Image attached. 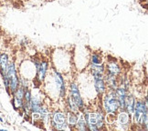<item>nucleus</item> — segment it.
I'll list each match as a JSON object with an SVG mask.
<instances>
[{
	"mask_svg": "<svg viewBox=\"0 0 148 131\" xmlns=\"http://www.w3.org/2000/svg\"><path fill=\"white\" fill-rule=\"evenodd\" d=\"M133 125L140 127L142 129H147L148 124V107H147V96L145 99H136L134 109L132 114Z\"/></svg>",
	"mask_w": 148,
	"mask_h": 131,
	"instance_id": "1",
	"label": "nucleus"
},
{
	"mask_svg": "<svg viewBox=\"0 0 148 131\" xmlns=\"http://www.w3.org/2000/svg\"><path fill=\"white\" fill-rule=\"evenodd\" d=\"M101 98V107L105 114H116L118 111H120L115 90L107 89Z\"/></svg>",
	"mask_w": 148,
	"mask_h": 131,
	"instance_id": "2",
	"label": "nucleus"
},
{
	"mask_svg": "<svg viewBox=\"0 0 148 131\" xmlns=\"http://www.w3.org/2000/svg\"><path fill=\"white\" fill-rule=\"evenodd\" d=\"M5 75L8 77V83H9V91L10 96L14 91L18 89L19 87L20 82V75L18 74V71L16 69V66L15 61H9L8 65L7 70H5Z\"/></svg>",
	"mask_w": 148,
	"mask_h": 131,
	"instance_id": "3",
	"label": "nucleus"
},
{
	"mask_svg": "<svg viewBox=\"0 0 148 131\" xmlns=\"http://www.w3.org/2000/svg\"><path fill=\"white\" fill-rule=\"evenodd\" d=\"M32 64L34 65L36 71V79L39 83H43L48 76L49 68V63L48 60L45 59H38L34 58L31 59Z\"/></svg>",
	"mask_w": 148,
	"mask_h": 131,
	"instance_id": "4",
	"label": "nucleus"
},
{
	"mask_svg": "<svg viewBox=\"0 0 148 131\" xmlns=\"http://www.w3.org/2000/svg\"><path fill=\"white\" fill-rule=\"evenodd\" d=\"M50 126L55 130H67V115L60 110H55L50 116Z\"/></svg>",
	"mask_w": 148,
	"mask_h": 131,
	"instance_id": "5",
	"label": "nucleus"
},
{
	"mask_svg": "<svg viewBox=\"0 0 148 131\" xmlns=\"http://www.w3.org/2000/svg\"><path fill=\"white\" fill-rule=\"evenodd\" d=\"M51 75H52L55 88L58 91L59 96L60 98H65L67 96V85L62 73L60 72L58 69H56V68H52Z\"/></svg>",
	"mask_w": 148,
	"mask_h": 131,
	"instance_id": "6",
	"label": "nucleus"
},
{
	"mask_svg": "<svg viewBox=\"0 0 148 131\" xmlns=\"http://www.w3.org/2000/svg\"><path fill=\"white\" fill-rule=\"evenodd\" d=\"M69 92H70V96L71 99L74 101V103L76 104L78 107L79 110L82 112L83 109L86 107V104H85L84 99L81 95V91H79V85L76 81H71L69 85Z\"/></svg>",
	"mask_w": 148,
	"mask_h": 131,
	"instance_id": "7",
	"label": "nucleus"
},
{
	"mask_svg": "<svg viewBox=\"0 0 148 131\" xmlns=\"http://www.w3.org/2000/svg\"><path fill=\"white\" fill-rule=\"evenodd\" d=\"M115 123L120 129L126 130L129 129L131 125H133L132 116L125 110H120L116 113Z\"/></svg>",
	"mask_w": 148,
	"mask_h": 131,
	"instance_id": "8",
	"label": "nucleus"
},
{
	"mask_svg": "<svg viewBox=\"0 0 148 131\" xmlns=\"http://www.w3.org/2000/svg\"><path fill=\"white\" fill-rule=\"evenodd\" d=\"M90 73L93 79V87H94L96 93L101 98L102 95H103L107 90L106 84L103 79V74H100L96 72H90Z\"/></svg>",
	"mask_w": 148,
	"mask_h": 131,
	"instance_id": "9",
	"label": "nucleus"
},
{
	"mask_svg": "<svg viewBox=\"0 0 148 131\" xmlns=\"http://www.w3.org/2000/svg\"><path fill=\"white\" fill-rule=\"evenodd\" d=\"M105 73L110 74V75L112 76L119 77L121 74H123V69L115 59L108 60L107 64L105 65Z\"/></svg>",
	"mask_w": 148,
	"mask_h": 131,
	"instance_id": "10",
	"label": "nucleus"
},
{
	"mask_svg": "<svg viewBox=\"0 0 148 131\" xmlns=\"http://www.w3.org/2000/svg\"><path fill=\"white\" fill-rule=\"evenodd\" d=\"M103 79L105 81L107 89L115 90L117 88V87L119 86L118 77H116V76H112V75H110V74L104 73L103 74Z\"/></svg>",
	"mask_w": 148,
	"mask_h": 131,
	"instance_id": "11",
	"label": "nucleus"
},
{
	"mask_svg": "<svg viewBox=\"0 0 148 131\" xmlns=\"http://www.w3.org/2000/svg\"><path fill=\"white\" fill-rule=\"evenodd\" d=\"M43 106V101L40 96L37 95H32L29 102V109L31 113H38L41 107Z\"/></svg>",
	"mask_w": 148,
	"mask_h": 131,
	"instance_id": "12",
	"label": "nucleus"
},
{
	"mask_svg": "<svg viewBox=\"0 0 148 131\" xmlns=\"http://www.w3.org/2000/svg\"><path fill=\"white\" fill-rule=\"evenodd\" d=\"M67 124H68V129H71V130H74L76 129V124L78 121V118H79V114L77 113H74L72 111H69L68 110L67 113Z\"/></svg>",
	"mask_w": 148,
	"mask_h": 131,
	"instance_id": "13",
	"label": "nucleus"
},
{
	"mask_svg": "<svg viewBox=\"0 0 148 131\" xmlns=\"http://www.w3.org/2000/svg\"><path fill=\"white\" fill-rule=\"evenodd\" d=\"M135 102H136V98L134 96V95L128 92V95L126 96V100H125V111L129 113L131 116H132V114L134 112Z\"/></svg>",
	"mask_w": 148,
	"mask_h": 131,
	"instance_id": "14",
	"label": "nucleus"
},
{
	"mask_svg": "<svg viewBox=\"0 0 148 131\" xmlns=\"http://www.w3.org/2000/svg\"><path fill=\"white\" fill-rule=\"evenodd\" d=\"M10 61L9 55L8 53H2L0 54V75L3 76L4 74H5V70H7L8 65Z\"/></svg>",
	"mask_w": 148,
	"mask_h": 131,
	"instance_id": "15",
	"label": "nucleus"
},
{
	"mask_svg": "<svg viewBox=\"0 0 148 131\" xmlns=\"http://www.w3.org/2000/svg\"><path fill=\"white\" fill-rule=\"evenodd\" d=\"M39 117H40V121L43 125L50 124V116L51 114L49 113L48 107H46L44 105L41 107L40 110H39Z\"/></svg>",
	"mask_w": 148,
	"mask_h": 131,
	"instance_id": "16",
	"label": "nucleus"
},
{
	"mask_svg": "<svg viewBox=\"0 0 148 131\" xmlns=\"http://www.w3.org/2000/svg\"><path fill=\"white\" fill-rule=\"evenodd\" d=\"M66 107H67V109L69 111H72V112L77 113V114L81 113V111H79L78 109V107L76 106L75 103H74V101L71 99V98L70 96H66Z\"/></svg>",
	"mask_w": 148,
	"mask_h": 131,
	"instance_id": "17",
	"label": "nucleus"
},
{
	"mask_svg": "<svg viewBox=\"0 0 148 131\" xmlns=\"http://www.w3.org/2000/svg\"><path fill=\"white\" fill-rule=\"evenodd\" d=\"M76 129H78L79 131H87L88 130L87 123L85 121L82 112L79 113V118H78V121L76 124Z\"/></svg>",
	"mask_w": 148,
	"mask_h": 131,
	"instance_id": "18",
	"label": "nucleus"
},
{
	"mask_svg": "<svg viewBox=\"0 0 148 131\" xmlns=\"http://www.w3.org/2000/svg\"><path fill=\"white\" fill-rule=\"evenodd\" d=\"M89 69H90V72H96V73H100V74H104L105 73V65H104V63H101V64L90 63Z\"/></svg>",
	"mask_w": 148,
	"mask_h": 131,
	"instance_id": "19",
	"label": "nucleus"
},
{
	"mask_svg": "<svg viewBox=\"0 0 148 131\" xmlns=\"http://www.w3.org/2000/svg\"><path fill=\"white\" fill-rule=\"evenodd\" d=\"M90 63L92 64H101L103 63V56L99 52H92L90 56Z\"/></svg>",
	"mask_w": 148,
	"mask_h": 131,
	"instance_id": "20",
	"label": "nucleus"
},
{
	"mask_svg": "<svg viewBox=\"0 0 148 131\" xmlns=\"http://www.w3.org/2000/svg\"><path fill=\"white\" fill-rule=\"evenodd\" d=\"M0 122H4V120H3V118L0 117Z\"/></svg>",
	"mask_w": 148,
	"mask_h": 131,
	"instance_id": "21",
	"label": "nucleus"
},
{
	"mask_svg": "<svg viewBox=\"0 0 148 131\" xmlns=\"http://www.w3.org/2000/svg\"><path fill=\"white\" fill-rule=\"evenodd\" d=\"M0 54H1V49H0Z\"/></svg>",
	"mask_w": 148,
	"mask_h": 131,
	"instance_id": "22",
	"label": "nucleus"
}]
</instances>
